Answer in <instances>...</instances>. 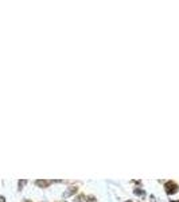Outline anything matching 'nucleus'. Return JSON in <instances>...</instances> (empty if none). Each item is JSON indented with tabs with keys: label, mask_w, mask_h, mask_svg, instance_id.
Masks as SVG:
<instances>
[{
	"label": "nucleus",
	"mask_w": 179,
	"mask_h": 202,
	"mask_svg": "<svg viewBox=\"0 0 179 202\" xmlns=\"http://www.w3.org/2000/svg\"><path fill=\"white\" fill-rule=\"evenodd\" d=\"M175 191H176V185L172 183V182L167 183V193H168V194H172V193H175Z\"/></svg>",
	"instance_id": "obj_1"
}]
</instances>
